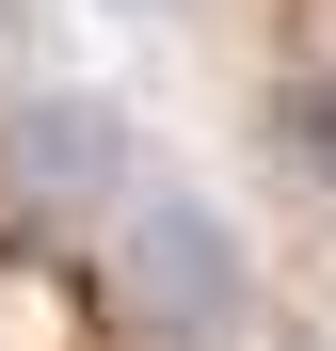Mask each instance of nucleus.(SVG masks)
Wrapping results in <instances>:
<instances>
[{"label":"nucleus","mask_w":336,"mask_h":351,"mask_svg":"<svg viewBox=\"0 0 336 351\" xmlns=\"http://www.w3.org/2000/svg\"><path fill=\"white\" fill-rule=\"evenodd\" d=\"M144 176V144H128V112L112 96H80V80H32V96H0V192L16 208H112Z\"/></svg>","instance_id":"obj_2"},{"label":"nucleus","mask_w":336,"mask_h":351,"mask_svg":"<svg viewBox=\"0 0 336 351\" xmlns=\"http://www.w3.org/2000/svg\"><path fill=\"white\" fill-rule=\"evenodd\" d=\"M289 351H320V335H289Z\"/></svg>","instance_id":"obj_3"},{"label":"nucleus","mask_w":336,"mask_h":351,"mask_svg":"<svg viewBox=\"0 0 336 351\" xmlns=\"http://www.w3.org/2000/svg\"><path fill=\"white\" fill-rule=\"evenodd\" d=\"M112 223H128V287H144V319L177 335V351H224V335L256 319V256H240V223H224L208 192L128 176V192H112Z\"/></svg>","instance_id":"obj_1"},{"label":"nucleus","mask_w":336,"mask_h":351,"mask_svg":"<svg viewBox=\"0 0 336 351\" xmlns=\"http://www.w3.org/2000/svg\"><path fill=\"white\" fill-rule=\"evenodd\" d=\"M128 16H144V0H128Z\"/></svg>","instance_id":"obj_4"}]
</instances>
